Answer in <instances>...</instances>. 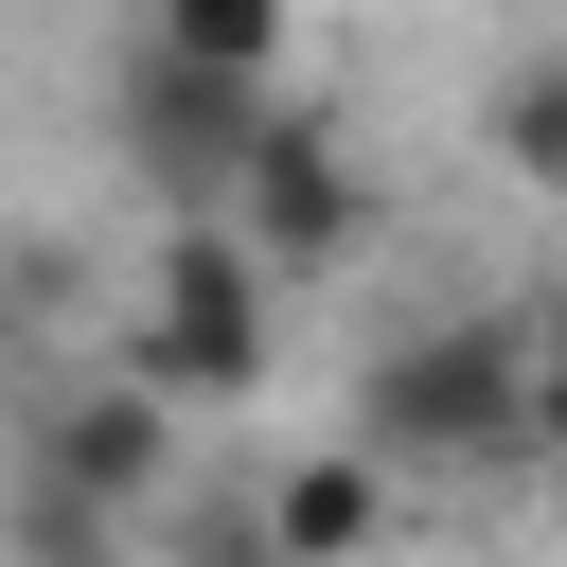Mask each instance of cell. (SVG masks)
<instances>
[{
	"label": "cell",
	"instance_id": "6da1fadb",
	"mask_svg": "<svg viewBox=\"0 0 567 567\" xmlns=\"http://www.w3.org/2000/svg\"><path fill=\"white\" fill-rule=\"evenodd\" d=\"M354 443L372 461H549V337L532 319H443V337H390L372 390H354Z\"/></svg>",
	"mask_w": 567,
	"mask_h": 567
},
{
	"label": "cell",
	"instance_id": "9c48e42d",
	"mask_svg": "<svg viewBox=\"0 0 567 567\" xmlns=\"http://www.w3.org/2000/svg\"><path fill=\"white\" fill-rule=\"evenodd\" d=\"M124 549H142V514H106V496L18 461V567H124Z\"/></svg>",
	"mask_w": 567,
	"mask_h": 567
},
{
	"label": "cell",
	"instance_id": "277c9868",
	"mask_svg": "<svg viewBox=\"0 0 567 567\" xmlns=\"http://www.w3.org/2000/svg\"><path fill=\"white\" fill-rule=\"evenodd\" d=\"M230 230H248L284 284H319V266L372 230V195H354V159H337V124H319V106H284V142H266V159H248V195H230Z\"/></svg>",
	"mask_w": 567,
	"mask_h": 567
},
{
	"label": "cell",
	"instance_id": "7a4b0ae2",
	"mask_svg": "<svg viewBox=\"0 0 567 567\" xmlns=\"http://www.w3.org/2000/svg\"><path fill=\"white\" fill-rule=\"evenodd\" d=\"M266 301H284V266L230 213H177L159 266H142V301H124V372L159 408H230V390H266Z\"/></svg>",
	"mask_w": 567,
	"mask_h": 567
},
{
	"label": "cell",
	"instance_id": "3957f363",
	"mask_svg": "<svg viewBox=\"0 0 567 567\" xmlns=\"http://www.w3.org/2000/svg\"><path fill=\"white\" fill-rule=\"evenodd\" d=\"M124 142H142V177H159L177 213H230V195H248V159L284 142V89L195 71V53H124Z\"/></svg>",
	"mask_w": 567,
	"mask_h": 567
},
{
	"label": "cell",
	"instance_id": "5b68a950",
	"mask_svg": "<svg viewBox=\"0 0 567 567\" xmlns=\"http://www.w3.org/2000/svg\"><path fill=\"white\" fill-rule=\"evenodd\" d=\"M159 461H177V408H159L142 372H106V390H53V408H35V478L106 496V514H142V496H159Z\"/></svg>",
	"mask_w": 567,
	"mask_h": 567
},
{
	"label": "cell",
	"instance_id": "8992f818",
	"mask_svg": "<svg viewBox=\"0 0 567 567\" xmlns=\"http://www.w3.org/2000/svg\"><path fill=\"white\" fill-rule=\"evenodd\" d=\"M372 514H390L372 443H319V461H284V478H266V549H284V567H354V549H372Z\"/></svg>",
	"mask_w": 567,
	"mask_h": 567
},
{
	"label": "cell",
	"instance_id": "52a82bcc",
	"mask_svg": "<svg viewBox=\"0 0 567 567\" xmlns=\"http://www.w3.org/2000/svg\"><path fill=\"white\" fill-rule=\"evenodd\" d=\"M478 142H496V177L567 195V53H514V71H496V106H478Z\"/></svg>",
	"mask_w": 567,
	"mask_h": 567
},
{
	"label": "cell",
	"instance_id": "ba28073f",
	"mask_svg": "<svg viewBox=\"0 0 567 567\" xmlns=\"http://www.w3.org/2000/svg\"><path fill=\"white\" fill-rule=\"evenodd\" d=\"M142 53H195V71L284 89V0H142Z\"/></svg>",
	"mask_w": 567,
	"mask_h": 567
}]
</instances>
